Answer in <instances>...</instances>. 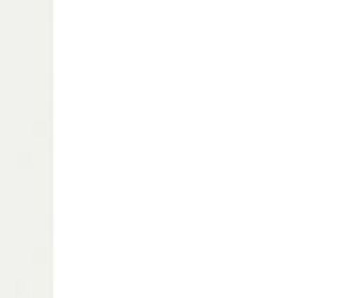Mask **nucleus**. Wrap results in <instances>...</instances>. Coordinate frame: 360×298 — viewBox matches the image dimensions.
I'll return each instance as SVG.
<instances>
[]
</instances>
